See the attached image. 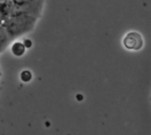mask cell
<instances>
[{
	"label": "cell",
	"instance_id": "obj_1",
	"mask_svg": "<svg viewBox=\"0 0 151 135\" xmlns=\"http://www.w3.org/2000/svg\"><path fill=\"white\" fill-rule=\"evenodd\" d=\"M38 19L39 18L32 15H16L1 22V26L5 28L13 41L30 33L35 28Z\"/></svg>",
	"mask_w": 151,
	"mask_h": 135
},
{
	"label": "cell",
	"instance_id": "obj_2",
	"mask_svg": "<svg viewBox=\"0 0 151 135\" xmlns=\"http://www.w3.org/2000/svg\"><path fill=\"white\" fill-rule=\"evenodd\" d=\"M122 44L124 48L130 51H139L144 46V40L142 35L136 31H131L127 33L123 40Z\"/></svg>",
	"mask_w": 151,
	"mask_h": 135
},
{
	"label": "cell",
	"instance_id": "obj_3",
	"mask_svg": "<svg viewBox=\"0 0 151 135\" xmlns=\"http://www.w3.org/2000/svg\"><path fill=\"white\" fill-rule=\"evenodd\" d=\"M13 7H14V3L12 0L1 1V5H0L1 22H4V20L8 19L12 16L13 11Z\"/></svg>",
	"mask_w": 151,
	"mask_h": 135
},
{
	"label": "cell",
	"instance_id": "obj_4",
	"mask_svg": "<svg viewBox=\"0 0 151 135\" xmlns=\"http://www.w3.org/2000/svg\"><path fill=\"white\" fill-rule=\"evenodd\" d=\"M12 42V40L11 39L7 31L5 30L4 27H3L1 26V27H0V49H1L2 53L4 51V50L7 48V46H9V44Z\"/></svg>",
	"mask_w": 151,
	"mask_h": 135
},
{
	"label": "cell",
	"instance_id": "obj_5",
	"mask_svg": "<svg viewBox=\"0 0 151 135\" xmlns=\"http://www.w3.org/2000/svg\"><path fill=\"white\" fill-rule=\"evenodd\" d=\"M26 49H27V47L24 42H15L11 47V51L15 57H21L25 54Z\"/></svg>",
	"mask_w": 151,
	"mask_h": 135
},
{
	"label": "cell",
	"instance_id": "obj_6",
	"mask_svg": "<svg viewBox=\"0 0 151 135\" xmlns=\"http://www.w3.org/2000/svg\"><path fill=\"white\" fill-rule=\"evenodd\" d=\"M20 80L23 81V82H29L31 80H32V73L30 71H27V70H25L23 71L21 73H20Z\"/></svg>",
	"mask_w": 151,
	"mask_h": 135
},
{
	"label": "cell",
	"instance_id": "obj_7",
	"mask_svg": "<svg viewBox=\"0 0 151 135\" xmlns=\"http://www.w3.org/2000/svg\"><path fill=\"white\" fill-rule=\"evenodd\" d=\"M15 4L17 5H24V4H32L35 3L38 0H12Z\"/></svg>",
	"mask_w": 151,
	"mask_h": 135
},
{
	"label": "cell",
	"instance_id": "obj_8",
	"mask_svg": "<svg viewBox=\"0 0 151 135\" xmlns=\"http://www.w3.org/2000/svg\"><path fill=\"white\" fill-rule=\"evenodd\" d=\"M1 1H4V0H1Z\"/></svg>",
	"mask_w": 151,
	"mask_h": 135
}]
</instances>
